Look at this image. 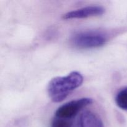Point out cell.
<instances>
[{
	"mask_svg": "<svg viewBox=\"0 0 127 127\" xmlns=\"http://www.w3.org/2000/svg\"><path fill=\"white\" fill-rule=\"evenodd\" d=\"M83 81V75L78 71L71 72L66 76L55 77L51 79L47 86L48 96L53 102H60L80 87Z\"/></svg>",
	"mask_w": 127,
	"mask_h": 127,
	"instance_id": "obj_1",
	"label": "cell"
},
{
	"mask_svg": "<svg viewBox=\"0 0 127 127\" xmlns=\"http://www.w3.org/2000/svg\"><path fill=\"white\" fill-rule=\"evenodd\" d=\"M109 40V34L106 31L99 29L79 31L71 36L70 43L78 49H93L102 47Z\"/></svg>",
	"mask_w": 127,
	"mask_h": 127,
	"instance_id": "obj_2",
	"label": "cell"
},
{
	"mask_svg": "<svg viewBox=\"0 0 127 127\" xmlns=\"http://www.w3.org/2000/svg\"><path fill=\"white\" fill-rule=\"evenodd\" d=\"M93 102V99L89 97L73 100L59 107L55 111V116L62 119L73 120L79 112Z\"/></svg>",
	"mask_w": 127,
	"mask_h": 127,
	"instance_id": "obj_3",
	"label": "cell"
},
{
	"mask_svg": "<svg viewBox=\"0 0 127 127\" xmlns=\"http://www.w3.org/2000/svg\"><path fill=\"white\" fill-rule=\"evenodd\" d=\"M105 9L103 6L92 5L69 11L63 14L62 18L65 20L85 19L102 16L105 13Z\"/></svg>",
	"mask_w": 127,
	"mask_h": 127,
	"instance_id": "obj_4",
	"label": "cell"
},
{
	"mask_svg": "<svg viewBox=\"0 0 127 127\" xmlns=\"http://www.w3.org/2000/svg\"><path fill=\"white\" fill-rule=\"evenodd\" d=\"M76 127H104V125L97 114L91 110H86L78 118Z\"/></svg>",
	"mask_w": 127,
	"mask_h": 127,
	"instance_id": "obj_5",
	"label": "cell"
},
{
	"mask_svg": "<svg viewBox=\"0 0 127 127\" xmlns=\"http://www.w3.org/2000/svg\"><path fill=\"white\" fill-rule=\"evenodd\" d=\"M115 100L117 105L120 109L127 111V87L118 92Z\"/></svg>",
	"mask_w": 127,
	"mask_h": 127,
	"instance_id": "obj_6",
	"label": "cell"
},
{
	"mask_svg": "<svg viewBox=\"0 0 127 127\" xmlns=\"http://www.w3.org/2000/svg\"><path fill=\"white\" fill-rule=\"evenodd\" d=\"M73 120L62 119L57 117L53 118L50 125V127H73Z\"/></svg>",
	"mask_w": 127,
	"mask_h": 127,
	"instance_id": "obj_7",
	"label": "cell"
}]
</instances>
